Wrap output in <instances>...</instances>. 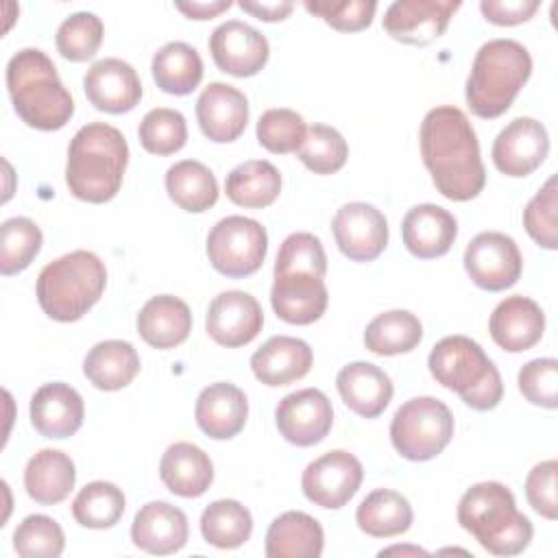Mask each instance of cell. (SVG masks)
Segmentation results:
<instances>
[{
    "label": "cell",
    "mask_w": 558,
    "mask_h": 558,
    "mask_svg": "<svg viewBox=\"0 0 558 558\" xmlns=\"http://www.w3.org/2000/svg\"><path fill=\"white\" fill-rule=\"evenodd\" d=\"M421 157L436 190L449 201H471L486 183L480 142L464 111L451 105L425 113L418 131Z\"/></svg>",
    "instance_id": "cell-1"
},
{
    "label": "cell",
    "mask_w": 558,
    "mask_h": 558,
    "mask_svg": "<svg viewBox=\"0 0 558 558\" xmlns=\"http://www.w3.org/2000/svg\"><path fill=\"white\" fill-rule=\"evenodd\" d=\"M126 163L124 135L107 122H89L70 140L65 183L78 201L107 203L120 192Z\"/></svg>",
    "instance_id": "cell-2"
},
{
    "label": "cell",
    "mask_w": 558,
    "mask_h": 558,
    "mask_svg": "<svg viewBox=\"0 0 558 558\" xmlns=\"http://www.w3.org/2000/svg\"><path fill=\"white\" fill-rule=\"evenodd\" d=\"M7 89L15 113L33 129L59 131L74 116V100L52 59L39 48H24L7 63Z\"/></svg>",
    "instance_id": "cell-3"
},
{
    "label": "cell",
    "mask_w": 558,
    "mask_h": 558,
    "mask_svg": "<svg viewBox=\"0 0 558 558\" xmlns=\"http://www.w3.org/2000/svg\"><path fill=\"white\" fill-rule=\"evenodd\" d=\"M458 523L493 556H517L532 541L530 519L517 510L514 495L501 482L471 486L458 504Z\"/></svg>",
    "instance_id": "cell-4"
},
{
    "label": "cell",
    "mask_w": 558,
    "mask_h": 558,
    "mask_svg": "<svg viewBox=\"0 0 558 558\" xmlns=\"http://www.w3.org/2000/svg\"><path fill=\"white\" fill-rule=\"evenodd\" d=\"M532 74L527 48L514 39H490L475 52L466 78V105L477 118H499L510 109Z\"/></svg>",
    "instance_id": "cell-5"
},
{
    "label": "cell",
    "mask_w": 558,
    "mask_h": 558,
    "mask_svg": "<svg viewBox=\"0 0 558 558\" xmlns=\"http://www.w3.org/2000/svg\"><path fill=\"white\" fill-rule=\"evenodd\" d=\"M107 268L92 251H72L46 264L37 277V301L59 323L83 318L102 296Z\"/></svg>",
    "instance_id": "cell-6"
},
{
    "label": "cell",
    "mask_w": 558,
    "mask_h": 558,
    "mask_svg": "<svg viewBox=\"0 0 558 558\" xmlns=\"http://www.w3.org/2000/svg\"><path fill=\"white\" fill-rule=\"evenodd\" d=\"M427 366L440 386L458 392L473 410H493L504 397L497 366L484 349L466 336H447L438 340L429 353Z\"/></svg>",
    "instance_id": "cell-7"
},
{
    "label": "cell",
    "mask_w": 558,
    "mask_h": 558,
    "mask_svg": "<svg viewBox=\"0 0 558 558\" xmlns=\"http://www.w3.org/2000/svg\"><path fill=\"white\" fill-rule=\"evenodd\" d=\"M453 436V414L436 397H414L392 416L390 440L397 453L412 462L436 458Z\"/></svg>",
    "instance_id": "cell-8"
},
{
    "label": "cell",
    "mask_w": 558,
    "mask_h": 558,
    "mask_svg": "<svg viewBox=\"0 0 558 558\" xmlns=\"http://www.w3.org/2000/svg\"><path fill=\"white\" fill-rule=\"evenodd\" d=\"M268 251L266 229L246 216H227L218 220L207 235V257L211 266L227 277H248L264 264Z\"/></svg>",
    "instance_id": "cell-9"
},
{
    "label": "cell",
    "mask_w": 558,
    "mask_h": 558,
    "mask_svg": "<svg viewBox=\"0 0 558 558\" xmlns=\"http://www.w3.org/2000/svg\"><path fill=\"white\" fill-rule=\"evenodd\" d=\"M464 268L477 288L499 292L519 281L523 259L510 235L501 231H482L464 248Z\"/></svg>",
    "instance_id": "cell-10"
},
{
    "label": "cell",
    "mask_w": 558,
    "mask_h": 558,
    "mask_svg": "<svg viewBox=\"0 0 558 558\" xmlns=\"http://www.w3.org/2000/svg\"><path fill=\"white\" fill-rule=\"evenodd\" d=\"M362 477V462L344 449H333L305 466L301 488L312 504L338 510L353 499Z\"/></svg>",
    "instance_id": "cell-11"
},
{
    "label": "cell",
    "mask_w": 558,
    "mask_h": 558,
    "mask_svg": "<svg viewBox=\"0 0 558 558\" xmlns=\"http://www.w3.org/2000/svg\"><path fill=\"white\" fill-rule=\"evenodd\" d=\"M340 253L353 262H373L388 244L386 216L371 203L342 205L331 222Z\"/></svg>",
    "instance_id": "cell-12"
},
{
    "label": "cell",
    "mask_w": 558,
    "mask_h": 558,
    "mask_svg": "<svg viewBox=\"0 0 558 558\" xmlns=\"http://www.w3.org/2000/svg\"><path fill=\"white\" fill-rule=\"evenodd\" d=\"M275 423L288 442L296 447H312L329 434L333 425V408L327 395L318 388H303L279 401Z\"/></svg>",
    "instance_id": "cell-13"
},
{
    "label": "cell",
    "mask_w": 558,
    "mask_h": 558,
    "mask_svg": "<svg viewBox=\"0 0 558 558\" xmlns=\"http://www.w3.org/2000/svg\"><path fill=\"white\" fill-rule=\"evenodd\" d=\"M549 153L547 129L534 118H514L493 142V163L506 177L532 174Z\"/></svg>",
    "instance_id": "cell-14"
},
{
    "label": "cell",
    "mask_w": 558,
    "mask_h": 558,
    "mask_svg": "<svg viewBox=\"0 0 558 558\" xmlns=\"http://www.w3.org/2000/svg\"><path fill=\"white\" fill-rule=\"evenodd\" d=\"M209 52L220 72L240 78L257 74L270 57L266 37L240 20H227L214 28L209 35Z\"/></svg>",
    "instance_id": "cell-15"
},
{
    "label": "cell",
    "mask_w": 558,
    "mask_h": 558,
    "mask_svg": "<svg viewBox=\"0 0 558 558\" xmlns=\"http://www.w3.org/2000/svg\"><path fill=\"white\" fill-rule=\"evenodd\" d=\"M264 327V312L255 296L242 290L220 292L207 307L205 329L214 342L227 349L244 347Z\"/></svg>",
    "instance_id": "cell-16"
},
{
    "label": "cell",
    "mask_w": 558,
    "mask_h": 558,
    "mask_svg": "<svg viewBox=\"0 0 558 558\" xmlns=\"http://www.w3.org/2000/svg\"><path fill=\"white\" fill-rule=\"evenodd\" d=\"M458 9L453 0H397L386 9L384 31L397 41L427 46L447 31Z\"/></svg>",
    "instance_id": "cell-17"
},
{
    "label": "cell",
    "mask_w": 558,
    "mask_h": 558,
    "mask_svg": "<svg viewBox=\"0 0 558 558\" xmlns=\"http://www.w3.org/2000/svg\"><path fill=\"white\" fill-rule=\"evenodd\" d=\"M270 303L281 320L290 325H310L325 314L329 292L318 275L301 270L275 272Z\"/></svg>",
    "instance_id": "cell-18"
},
{
    "label": "cell",
    "mask_w": 558,
    "mask_h": 558,
    "mask_svg": "<svg viewBox=\"0 0 558 558\" xmlns=\"http://www.w3.org/2000/svg\"><path fill=\"white\" fill-rule=\"evenodd\" d=\"M83 89L87 100L105 113H126L142 98V83L133 65L109 57L92 63L85 72Z\"/></svg>",
    "instance_id": "cell-19"
},
{
    "label": "cell",
    "mask_w": 558,
    "mask_h": 558,
    "mask_svg": "<svg viewBox=\"0 0 558 558\" xmlns=\"http://www.w3.org/2000/svg\"><path fill=\"white\" fill-rule=\"evenodd\" d=\"M196 120L203 135L216 144L238 140L248 122L246 96L227 83H209L196 100Z\"/></svg>",
    "instance_id": "cell-20"
},
{
    "label": "cell",
    "mask_w": 558,
    "mask_h": 558,
    "mask_svg": "<svg viewBox=\"0 0 558 558\" xmlns=\"http://www.w3.org/2000/svg\"><path fill=\"white\" fill-rule=\"evenodd\" d=\"M490 338L508 353L532 349L545 331V314L541 305L527 296H506L490 314Z\"/></svg>",
    "instance_id": "cell-21"
},
{
    "label": "cell",
    "mask_w": 558,
    "mask_h": 558,
    "mask_svg": "<svg viewBox=\"0 0 558 558\" xmlns=\"http://www.w3.org/2000/svg\"><path fill=\"white\" fill-rule=\"evenodd\" d=\"M83 418V399L70 384H44L31 399V423L44 438H68L81 429Z\"/></svg>",
    "instance_id": "cell-22"
},
{
    "label": "cell",
    "mask_w": 558,
    "mask_h": 558,
    "mask_svg": "<svg viewBox=\"0 0 558 558\" xmlns=\"http://www.w3.org/2000/svg\"><path fill=\"white\" fill-rule=\"evenodd\" d=\"M187 517L168 501L144 504L131 523V541L135 547L157 556L179 551L187 543Z\"/></svg>",
    "instance_id": "cell-23"
},
{
    "label": "cell",
    "mask_w": 558,
    "mask_h": 558,
    "mask_svg": "<svg viewBox=\"0 0 558 558\" xmlns=\"http://www.w3.org/2000/svg\"><path fill=\"white\" fill-rule=\"evenodd\" d=\"M405 248L418 259H434L445 255L458 235L453 214L434 203L412 207L401 222Z\"/></svg>",
    "instance_id": "cell-24"
},
{
    "label": "cell",
    "mask_w": 558,
    "mask_h": 558,
    "mask_svg": "<svg viewBox=\"0 0 558 558\" xmlns=\"http://www.w3.org/2000/svg\"><path fill=\"white\" fill-rule=\"evenodd\" d=\"M198 427L214 440H229L242 432L248 416L246 395L229 384L216 381L201 390L194 408Z\"/></svg>",
    "instance_id": "cell-25"
},
{
    "label": "cell",
    "mask_w": 558,
    "mask_h": 558,
    "mask_svg": "<svg viewBox=\"0 0 558 558\" xmlns=\"http://www.w3.org/2000/svg\"><path fill=\"white\" fill-rule=\"evenodd\" d=\"M312 362L310 344L292 336H272L251 355L253 375L266 386H288L305 377Z\"/></svg>",
    "instance_id": "cell-26"
},
{
    "label": "cell",
    "mask_w": 558,
    "mask_h": 558,
    "mask_svg": "<svg viewBox=\"0 0 558 558\" xmlns=\"http://www.w3.org/2000/svg\"><path fill=\"white\" fill-rule=\"evenodd\" d=\"M336 386L344 405L362 418L379 416L392 399L390 377L371 362H351L342 366Z\"/></svg>",
    "instance_id": "cell-27"
},
{
    "label": "cell",
    "mask_w": 558,
    "mask_h": 558,
    "mask_svg": "<svg viewBox=\"0 0 558 558\" xmlns=\"http://www.w3.org/2000/svg\"><path fill=\"white\" fill-rule=\"evenodd\" d=\"M190 331L192 312L179 296H153L137 314V333L153 349H174L187 340Z\"/></svg>",
    "instance_id": "cell-28"
},
{
    "label": "cell",
    "mask_w": 558,
    "mask_h": 558,
    "mask_svg": "<svg viewBox=\"0 0 558 558\" xmlns=\"http://www.w3.org/2000/svg\"><path fill=\"white\" fill-rule=\"evenodd\" d=\"M159 477L179 497H201L214 482V464L201 447L181 440L163 451Z\"/></svg>",
    "instance_id": "cell-29"
},
{
    "label": "cell",
    "mask_w": 558,
    "mask_h": 558,
    "mask_svg": "<svg viewBox=\"0 0 558 558\" xmlns=\"http://www.w3.org/2000/svg\"><path fill=\"white\" fill-rule=\"evenodd\" d=\"M323 543V527L314 517L301 510H288L270 523L264 551L268 558H318Z\"/></svg>",
    "instance_id": "cell-30"
},
{
    "label": "cell",
    "mask_w": 558,
    "mask_h": 558,
    "mask_svg": "<svg viewBox=\"0 0 558 558\" xmlns=\"http://www.w3.org/2000/svg\"><path fill=\"white\" fill-rule=\"evenodd\" d=\"M76 482V469L68 453L59 449L37 451L24 469V488L35 504H61Z\"/></svg>",
    "instance_id": "cell-31"
},
{
    "label": "cell",
    "mask_w": 558,
    "mask_h": 558,
    "mask_svg": "<svg viewBox=\"0 0 558 558\" xmlns=\"http://www.w3.org/2000/svg\"><path fill=\"white\" fill-rule=\"evenodd\" d=\"M83 373L98 390H120L140 373V355L126 340H102L85 355Z\"/></svg>",
    "instance_id": "cell-32"
},
{
    "label": "cell",
    "mask_w": 558,
    "mask_h": 558,
    "mask_svg": "<svg viewBox=\"0 0 558 558\" xmlns=\"http://www.w3.org/2000/svg\"><path fill=\"white\" fill-rule=\"evenodd\" d=\"M227 198L240 207L262 209L277 201L281 192V174L266 159H251L235 166L225 179Z\"/></svg>",
    "instance_id": "cell-33"
},
{
    "label": "cell",
    "mask_w": 558,
    "mask_h": 558,
    "mask_svg": "<svg viewBox=\"0 0 558 558\" xmlns=\"http://www.w3.org/2000/svg\"><path fill=\"white\" fill-rule=\"evenodd\" d=\"M412 519L414 514L410 501L390 488L368 493L355 510L357 527L375 538H390L408 532Z\"/></svg>",
    "instance_id": "cell-34"
},
{
    "label": "cell",
    "mask_w": 558,
    "mask_h": 558,
    "mask_svg": "<svg viewBox=\"0 0 558 558\" xmlns=\"http://www.w3.org/2000/svg\"><path fill=\"white\" fill-rule=\"evenodd\" d=\"M166 192L170 201L183 211L201 214L216 205L218 181L205 163L196 159H183L168 168Z\"/></svg>",
    "instance_id": "cell-35"
},
{
    "label": "cell",
    "mask_w": 558,
    "mask_h": 558,
    "mask_svg": "<svg viewBox=\"0 0 558 558\" xmlns=\"http://www.w3.org/2000/svg\"><path fill=\"white\" fill-rule=\"evenodd\" d=\"M153 78L157 87L172 96L194 92L203 78V61L196 48L185 41H170L153 57Z\"/></svg>",
    "instance_id": "cell-36"
},
{
    "label": "cell",
    "mask_w": 558,
    "mask_h": 558,
    "mask_svg": "<svg viewBox=\"0 0 558 558\" xmlns=\"http://www.w3.org/2000/svg\"><path fill=\"white\" fill-rule=\"evenodd\" d=\"M423 340L421 320L408 310H390L375 316L364 331V344L377 355H399L418 347Z\"/></svg>",
    "instance_id": "cell-37"
},
{
    "label": "cell",
    "mask_w": 558,
    "mask_h": 558,
    "mask_svg": "<svg viewBox=\"0 0 558 558\" xmlns=\"http://www.w3.org/2000/svg\"><path fill=\"white\" fill-rule=\"evenodd\" d=\"M203 538L220 549H235L251 538L253 517L235 499L211 501L201 514Z\"/></svg>",
    "instance_id": "cell-38"
},
{
    "label": "cell",
    "mask_w": 558,
    "mask_h": 558,
    "mask_svg": "<svg viewBox=\"0 0 558 558\" xmlns=\"http://www.w3.org/2000/svg\"><path fill=\"white\" fill-rule=\"evenodd\" d=\"M72 514L83 527H111L124 514V493L116 484L105 480L89 482L74 497Z\"/></svg>",
    "instance_id": "cell-39"
},
{
    "label": "cell",
    "mask_w": 558,
    "mask_h": 558,
    "mask_svg": "<svg viewBox=\"0 0 558 558\" xmlns=\"http://www.w3.org/2000/svg\"><path fill=\"white\" fill-rule=\"evenodd\" d=\"M39 227L24 216H15L0 227V272L4 277L22 272L41 251Z\"/></svg>",
    "instance_id": "cell-40"
},
{
    "label": "cell",
    "mask_w": 558,
    "mask_h": 558,
    "mask_svg": "<svg viewBox=\"0 0 558 558\" xmlns=\"http://www.w3.org/2000/svg\"><path fill=\"white\" fill-rule=\"evenodd\" d=\"M102 35H105L102 20L96 13L78 11L61 22V26L57 28L54 41L63 59L81 63L92 59L98 52L102 44Z\"/></svg>",
    "instance_id": "cell-41"
},
{
    "label": "cell",
    "mask_w": 558,
    "mask_h": 558,
    "mask_svg": "<svg viewBox=\"0 0 558 558\" xmlns=\"http://www.w3.org/2000/svg\"><path fill=\"white\" fill-rule=\"evenodd\" d=\"M140 144L153 155H172L187 142V124L181 111L157 107L150 109L137 129Z\"/></svg>",
    "instance_id": "cell-42"
},
{
    "label": "cell",
    "mask_w": 558,
    "mask_h": 558,
    "mask_svg": "<svg viewBox=\"0 0 558 558\" xmlns=\"http://www.w3.org/2000/svg\"><path fill=\"white\" fill-rule=\"evenodd\" d=\"M296 155L314 174H333L347 163L349 146L333 126L312 124Z\"/></svg>",
    "instance_id": "cell-43"
},
{
    "label": "cell",
    "mask_w": 558,
    "mask_h": 558,
    "mask_svg": "<svg viewBox=\"0 0 558 558\" xmlns=\"http://www.w3.org/2000/svg\"><path fill=\"white\" fill-rule=\"evenodd\" d=\"M305 135V120L292 109H268L257 120V142L275 155L299 153Z\"/></svg>",
    "instance_id": "cell-44"
},
{
    "label": "cell",
    "mask_w": 558,
    "mask_h": 558,
    "mask_svg": "<svg viewBox=\"0 0 558 558\" xmlns=\"http://www.w3.org/2000/svg\"><path fill=\"white\" fill-rule=\"evenodd\" d=\"M61 525L46 514L26 517L13 532V549L22 558H57L63 554Z\"/></svg>",
    "instance_id": "cell-45"
},
{
    "label": "cell",
    "mask_w": 558,
    "mask_h": 558,
    "mask_svg": "<svg viewBox=\"0 0 558 558\" xmlns=\"http://www.w3.org/2000/svg\"><path fill=\"white\" fill-rule=\"evenodd\" d=\"M556 207H558L556 177H549L547 183L532 196V201L523 209V227H525L527 235L538 246L549 248V251H554L558 246Z\"/></svg>",
    "instance_id": "cell-46"
},
{
    "label": "cell",
    "mask_w": 558,
    "mask_h": 558,
    "mask_svg": "<svg viewBox=\"0 0 558 558\" xmlns=\"http://www.w3.org/2000/svg\"><path fill=\"white\" fill-rule=\"evenodd\" d=\"M312 272L325 279L327 272V255L320 244V240L314 233H292L288 235L277 253L275 259V272Z\"/></svg>",
    "instance_id": "cell-47"
},
{
    "label": "cell",
    "mask_w": 558,
    "mask_h": 558,
    "mask_svg": "<svg viewBox=\"0 0 558 558\" xmlns=\"http://www.w3.org/2000/svg\"><path fill=\"white\" fill-rule=\"evenodd\" d=\"M519 390L530 403L554 410L558 405V362L554 357H536L523 364Z\"/></svg>",
    "instance_id": "cell-48"
},
{
    "label": "cell",
    "mask_w": 558,
    "mask_h": 558,
    "mask_svg": "<svg viewBox=\"0 0 558 558\" xmlns=\"http://www.w3.org/2000/svg\"><path fill=\"white\" fill-rule=\"evenodd\" d=\"M305 9L318 17H323L331 28L342 33H355L371 26L373 15L377 11V2L373 0H314L305 2Z\"/></svg>",
    "instance_id": "cell-49"
},
{
    "label": "cell",
    "mask_w": 558,
    "mask_h": 558,
    "mask_svg": "<svg viewBox=\"0 0 558 558\" xmlns=\"http://www.w3.org/2000/svg\"><path fill=\"white\" fill-rule=\"evenodd\" d=\"M556 475L558 462L545 460L538 462L525 477V497L530 506L545 519L558 517V497H556Z\"/></svg>",
    "instance_id": "cell-50"
},
{
    "label": "cell",
    "mask_w": 558,
    "mask_h": 558,
    "mask_svg": "<svg viewBox=\"0 0 558 558\" xmlns=\"http://www.w3.org/2000/svg\"><path fill=\"white\" fill-rule=\"evenodd\" d=\"M541 4L536 0H482V15L497 26H514L527 22Z\"/></svg>",
    "instance_id": "cell-51"
},
{
    "label": "cell",
    "mask_w": 558,
    "mask_h": 558,
    "mask_svg": "<svg viewBox=\"0 0 558 558\" xmlns=\"http://www.w3.org/2000/svg\"><path fill=\"white\" fill-rule=\"evenodd\" d=\"M238 7L251 15H255L257 20H264V22H279V20H286L292 9H294V2H238Z\"/></svg>",
    "instance_id": "cell-52"
},
{
    "label": "cell",
    "mask_w": 558,
    "mask_h": 558,
    "mask_svg": "<svg viewBox=\"0 0 558 558\" xmlns=\"http://www.w3.org/2000/svg\"><path fill=\"white\" fill-rule=\"evenodd\" d=\"M231 4H233L231 0H209V2H177L174 7L190 20H211L218 13L227 11Z\"/></svg>",
    "instance_id": "cell-53"
},
{
    "label": "cell",
    "mask_w": 558,
    "mask_h": 558,
    "mask_svg": "<svg viewBox=\"0 0 558 558\" xmlns=\"http://www.w3.org/2000/svg\"><path fill=\"white\" fill-rule=\"evenodd\" d=\"M388 554H414V556H427L425 549H418V547H388V549H381L379 556H388Z\"/></svg>",
    "instance_id": "cell-54"
}]
</instances>
